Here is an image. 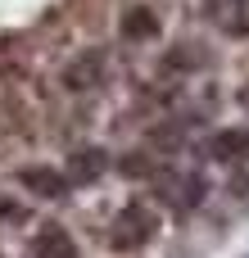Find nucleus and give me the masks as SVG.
Wrapping results in <instances>:
<instances>
[{
  "label": "nucleus",
  "mask_w": 249,
  "mask_h": 258,
  "mask_svg": "<svg viewBox=\"0 0 249 258\" xmlns=\"http://www.w3.org/2000/svg\"><path fill=\"white\" fill-rule=\"evenodd\" d=\"M32 254L36 258H77V240L68 236V227L45 222V227L36 231V240H32Z\"/></svg>",
  "instance_id": "nucleus-3"
},
{
  "label": "nucleus",
  "mask_w": 249,
  "mask_h": 258,
  "mask_svg": "<svg viewBox=\"0 0 249 258\" xmlns=\"http://www.w3.org/2000/svg\"><path fill=\"white\" fill-rule=\"evenodd\" d=\"M64 82H68L73 91H91L95 82H104V54H100V50L77 54V59L64 68Z\"/></svg>",
  "instance_id": "nucleus-4"
},
{
  "label": "nucleus",
  "mask_w": 249,
  "mask_h": 258,
  "mask_svg": "<svg viewBox=\"0 0 249 258\" xmlns=\"http://www.w3.org/2000/svg\"><path fill=\"white\" fill-rule=\"evenodd\" d=\"M104 168H109V154H104V150H73L64 177H68V181H95Z\"/></svg>",
  "instance_id": "nucleus-6"
},
{
  "label": "nucleus",
  "mask_w": 249,
  "mask_h": 258,
  "mask_svg": "<svg viewBox=\"0 0 249 258\" xmlns=\"http://www.w3.org/2000/svg\"><path fill=\"white\" fill-rule=\"evenodd\" d=\"M154 231H159L154 209H145V204H122V213H118L113 227H109V245H113V249H141V245H150Z\"/></svg>",
  "instance_id": "nucleus-1"
},
{
  "label": "nucleus",
  "mask_w": 249,
  "mask_h": 258,
  "mask_svg": "<svg viewBox=\"0 0 249 258\" xmlns=\"http://www.w3.org/2000/svg\"><path fill=\"white\" fill-rule=\"evenodd\" d=\"M240 104H249V82H245V86H240Z\"/></svg>",
  "instance_id": "nucleus-9"
},
{
  "label": "nucleus",
  "mask_w": 249,
  "mask_h": 258,
  "mask_svg": "<svg viewBox=\"0 0 249 258\" xmlns=\"http://www.w3.org/2000/svg\"><path fill=\"white\" fill-rule=\"evenodd\" d=\"M209 159H222V163H236L249 159V127H227L209 141Z\"/></svg>",
  "instance_id": "nucleus-5"
},
{
  "label": "nucleus",
  "mask_w": 249,
  "mask_h": 258,
  "mask_svg": "<svg viewBox=\"0 0 249 258\" xmlns=\"http://www.w3.org/2000/svg\"><path fill=\"white\" fill-rule=\"evenodd\" d=\"M222 27H227L231 36H245V32H249V0H236V5L227 9V18H222Z\"/></svg>",
  "instance_id": "nucleus-8"
},
{
  "label": "nucleus",
  "mask_w": 249,
  "mask_h": 258,
  "mask_svg": "<svg viewBox=\"0 0 249 258\" xmlns=\"http://www.w3.org/2000/svg\"><path fill=\"white\" fill-rule=\"evenodd\" d=\"M122 36H127V41H150V36H159V14H154L150 5H132V9L122 14Z\"/></svg>",
  "instance_id": "nucleus-7"
},
{
  "label": "nucleus",
  "mask_w": 249,
  "mask_h": 258,
  "mask_svg": "<svg viewBox=\"0 0 249 258\" xmlns=\"http://www.w3.org/2000/svg\"><path fill=\"white\" fill-rule=\"evenodd\" d=\"M18 181H23L32 195H41V200H59V195L68 190V177L54 172V168H45V163H27V168L18 172Z\"/></svg>",
  "instance_id": "nucleus-2"
}]
</instances>
